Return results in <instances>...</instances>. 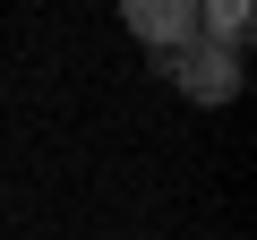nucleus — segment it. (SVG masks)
Returning a JSON list of instances; mask_svg holds the SVG:
<instances>
[{"mask_svg":"<svg viewBox=\"0 0 257 240\" xmlns=\"http://www.w3.org/2000/svg\"><path fill=\"white\" fill-rule=\"evenodd\" d=\"M120 26L138 35V43H155L163 60H180V52L197 43V0H128Z\"/></svg>","mask_w":257,"mask_h":240,"instance_id":"obj_1","label":"nucleus"},{"mask_svg":"<svg viewBox=\"0 0 257 240\" xmlns=\"http://www.w3.org/2000/svg\"><path fill=\"white\" fill-rule=\"evenodd\" d=\"M163 69H172V86H180L189 103H206V111L240 94V60H223V52H197V43H189V52H180V60H163Z\"/></svg>","mask_w":257,"mask_h":240,"instance_id":"obj_2","label":"nucleus"},{"mask_svg":"<svg viewBox=\"0 0 257 240\" xmlns=\"http://www.w3.org/2000/svg\"><path fill=\"white\" fill-rule=\"evenodd\" d=\"M197 52H223V60L248 52V9H240V0H206V9H197Z\"/></svg>","mask_w":257,"mask_h":240,"instance_id":"obj_3","label":"nucleus"}]
</instances>
